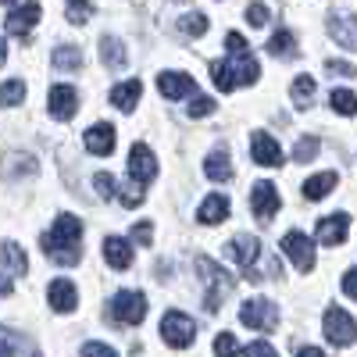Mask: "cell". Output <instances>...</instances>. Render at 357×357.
<instances>
[{
	"mask_svg": "<svg viewBox=\"0 0 357 357\" xmlns=\"http://www.w3.org/2000/svg\"><path fill=\"white\" fill-rule=\"evenodd\" d=\"M79 240H82V222H79L75 215H57L54 229L43 232L40 247H43V254H47L54 264L72 268V264H79V257H82Z\"/></svg>",
	"mask_w": 357,
	"mask_h": 357,
	"instance_id": "1",
	"label": "cell"
},
{
	"mask_svg": "<svg viewBox=\"0 0 357 357\" xmlns=\"http://www.w3.org/2000/svg\"><path fill=\"white\" fill-rule=\"evenodd\" d=\"M197 272H200V279H204V286H207V293H204V311H211V314H218L222 311V304L229 301V293L236 289V275L232 272H225V268L218 264V261H211V257H197Z\"/></svg>",
	"mask_w": 357,
	"mask_h": 357,
	"instance_id": "2",
	"label": "cell"
},
{
	"mask_svg": "<svg viewBox=\"0 0 357 357\" xmlns=\"http://www.w3.org/2000/svg\"><path fill=\"white\" fill-rule=\"evenodd\" d=\"M225 47H229V68H232V79H236V86H250V82H257V61H254V54H250V43L240 36V33H229L225 36Z\"/></svg>",
	"mask_w": 357,
	"mask_h": 357,
	"instance_id": "3",
	"label": "cell"
},
{
	"mask_svg": "<svg viewBox=\"0 0 357 357\" xmlns=\"http://www.w3.org/2000/svg\"><path fill=\"white\" fill-rule=\"evenodd\" d=\"M107 314H111V321H118V325H139V321L146 318V296H143L139 289H122V293L111 301Z\"/></svg>",
	"mask_w": 357,
	"mask_h": 357,
	"instance_id": "4",
	"label": "cell"
},
{
	"mask_svg": "<svg viewBox=\"0 0 357 357\" xmlns=\"http://www.w3.org/2000/svg\"><path fill=\"white\" fill-rule=\"evenodd\" d=\"M193 336H197V325H193V318H190L186 311H168V314L161 318V340H165L168 347L186 350V347L193 343Z\"/></svg>",
	"mask_w": 357,
	"mask_h": 357,
	"instance_id": "5",
	"label": "cell"
},
{
	"mask_svg": "<svg viewBox=\"0 0 357 357\" xmlns=\"http://www.w3.org/2000/svg\"><path fill=\"white\" fill-rule=\"evenodd\" d=\"M240 321L247 325V329L254 333H275V325H279V311L272 301H264V296H254V301H247L240 307Z\"/></svg>",
	"mask_w": 357,
	"mask_h": 357,
	"instance_id": "6",
	"label": "cell"
},
{
	"mask_svg": "<svg viewBox=\"0 0 357 357\" xmlns=\"http://www.w3.org/2000/svg\"><path fill=\"white\" fill-rule=\"evenodd\" d=\"M321 329H325V336H329V343H336V347H350V343L357 340V321H354L343 307H336V304L325 311Z\"/></svg>",
	"mask_w": 357,
	"mask_h": 357,
	"instance_id": "7",
	"label": "cell"
},
{
	"mask_svg": "<svg viewBox=\"0 0 357 357\" xmlns=\"http://www.w3.org/2000/svg\"><path fill=\"white\" fill-rule=\"evenodd\" d=\"M282 254L301 268V272H311L314 268V243L307 240L304 232H286L282 236Z\"/></svg>",
	"mask_w": 357,
	"mask_h": 357,
	"instance_id": "8",
	"label": "cell"
},
{
	"mask_svg": "<svg viewBox=\"0 0 357 357\" xmlns=\"http://www.w3.org/2000/svg\"><path fill=\"white\" fill-rule=\"evenodd\" d=\"M225 254H229L236 264H240V268H247L250 279H257L254 264H257V257H261V243L254 240V236H232L229 247H225Z\"/></svg>",
	"mask_w": 357,
	"mask_h": 357,
	"instance_id": "9",
	"label": "cell"
},
{
	"mask_svg": "<svg viewBox=\"0 0 357 357\" xmlns=\"http://www.w3.org/2000/svg\"><path fill=\"white\" fill-rule=\"evenodd\" d=\"M129 175L136 178L139 186H146L158 175V158H154V151L146 143H136L132 151H129Z\"/></svg>",
	"mask_w": 357,
	"mask_h": 357,
	"instance_id": "10",
	"label": "cell"
},
{
	"mask_svg": "<svg viewBox=\"0 0 357 357\" xmlns=\"http://www.w3.org/2000/svg\"><path fill=\"white\" fill-rule=\"evenodd\" d=\"M50 114L57 118V122H72L75 111H79V93H75V86H65V82H57L50 89Z\"/></svg>",
	"mask_w": 357,
	"mask_h": 357,
	"instance_id": "11",
	"label": "cell"
},
{
	"mask_svg": "<svg viewBox=\"0 0 357 357\" xmlns=\"http://www.w3.org/2000/svg\"><path fill=\"white\" fill-rule=\"evenodd\" d=\"M158 89H161L168 100H186V97L197 93V82L186 72H161L158 75Z\"/></svg>",
	"mask_w": 357,
	"mask_h": 357,
	"instance_id": "12",
	"label": "cell"
},
{
	"mask_svg": "<svg viewBox=\"0 0 357 357\" xmlns=\"http://www.w3.org/2000/svg\"><path fill=\"white\" fill-rule=\"evenodd\" d=\"M250 204H254L257 222L268 225V222L275 218V211H279V193H275V186H272V183H257L254 193H250Z\"/></svg>",
	"mask_w": 357,
	"mask_h": 357,
	"instance_id": "13",
	"label": "cell"
},
{
	"mask_svg": "<svg viewBox=\"0 0 357 357\" xmlns=\"http://www.w3.org/2000/svg\"><path fill=\"white\" fill-rule=\"evenodd\" d=\"M329 36H333L340 47L357 50V15H347V11L329 15Z\"/></svg>",
	"mask_w": 357,
	"mask_h": 357,
	"instance_id": "14",
	"label": "cell"
},
{
	"mask_svg": "<svg viewBox=\"0 0 357 357\" xmlns=\"http://www.w3.org/2000/svg\"><path fill=\"white\" fill-rule=\"evenodd\" d=\"M0 357H40V347L25 333L0 329Z\"/></svg>",
	"mask_w": 357,
	"mask_h": 357,
	"instance_id": "15",
	"label": "cell"
},
{
	"mask_svg": "<svg viewBox=\"0 0 357 357\" xmlns=\"http://www.w3.org/2000/svg\"><path fill=\"white\" fill-rule=\"evenodd\" d=\"M36 22H40V0H25L18 11H11V15L4 18V29H8L11 36H25Z\"/></svg>",
	"mask_w": 357,
	"mask_h": 357,
	"instance_id": "16",
	"label": "cell"
},
{
	"mask_svg": "<svg viewBox=\"0 0 357 357\" xmlns=\"http://www.w3.org/2000/svg\"><path fill=\"white\" fill-rule=\"evenodd\" d=\"M47 296H50V307H54L57 314H72V311L79 307V289H75L68 279H54L50 289H47Z\"/></svg>",
	"mask_w": 357,
	"mask_h": 357,
	"instance_id": "17",
	"label": "cell"
},
{
	"mask_svg": "<svg viewBox=\"0 0 357 357\" xmlns=\"http://www.w3.org/2000/svg\"><path fill=\"white\" fill-rule=\"evenodd\" d=\"M347 229H350V215L336 211V215H329V218H321V222H318L314 236H318V243L340 247V243H343V236H347Z\"/></svg>",
	"mask_w": 357,
	"mask_h": 357,
	"instance_id": "18",
	"label": "cell"
},
{
	"mask_svg": "<svg viewBox=\"0 0 357 357\" xmlns=\"http://www.w3.org/2000/svg\"><path fill=\"white\" fill-rule=\"evenodd\" d=\"M250 151H254V161L264 165V168H279V165H282L279 143L268 136V132H254V136H250Z\"/></svg>",
	"mask_w": 357,
	"mask_h": 357,
	"instance_id": "19",
	"label": "cell"
},
{
	"mask_svg": "<svg viewBox=\"0 0 357 357\" xmlns=\"http://www.w3.org/2000/svg\"><path fill=\"white\" fill-rule=\"evenodd\" d=\"M86 151L97 154V158H107L114 151V126H107V122L89 126L86 129Z\"/></svg>",
	"mask_w": 357,
	"mask_h": 357,
	"instance_id": "20",
	"label": "cell"
},
{
	"mask_svg": "<svg viewBox=\"0 0 357 357\" xmlns=\"http://www.w3.org/2000/svg\"><path fill=\"white\" fill-rule=\"evenodd\" d=\"M104 257H107V264L114 268V272H126V268L132 264V243L122 240V236H107L104 240Z\"/></svg>",
	"mask_w": 357,
	"mask_h": 357,
	"instance_id": "21",
	"label": "cell"
},
{
	"mask_svg": "<svg viewBox=\"0 0 357 357\" xmlns=\"http://www.w3.org/2000/svg\"><path fill=\"white\" fill-rule=\"evenodd\" d=\"M139 93H143V82L139 79H129V82H122V86H114L111 89V104L118 107V111H132L136 107V100H139Z\"/></svg>",
	"mask_w": 357,
	"mask_h": 357,
	"instance_id": "22",
	"label": "cell"
},
{
	"mask_svg": "<svg viewBox=\"0 0 357 357\" xmlns=\"http://www.w3.org/2000/svg\"><path fill=\"white\" fill-rule=\"evenodd\" d=\"M204 225H222L225 218H229V200L225 197H218V193H211L204 204H200V215H197Z\"/></svg>",
	"mask_w": 357,
	"mask_h": 357,
	"instance_id": "23",
	"label": "cell"
},
{
	"mask_svg": "<svg viewBox=\"0 0 357 357\" xmlns=\"http://www.w3.org/2000/svg\"><path fill=\"white\" fill-rule=\"evenodd\" d=\"M204 172H207V178H211V183H229V178H232V161H229V154H225V151L207 154Z\"/></svg>",
	"mask_w": 357,
	"mask_h": 357,
	"instance_id": "24",
	"label": "cell"
},
{
	"mask_svg": "<svg viewBox=\"0 0 357 357\" xmlns=\"http://www.w3.org/2000/svg\"><path fill=\"white\" fill-rule=\"evenodd\" d=\"M54 68L57 72H79L82 68V50L75 43H65L54 50Z\"/></svg>",
	"mask_w": 357,
	"mask_h": 357,
	"instance_id": "25",
	"label": "cell"
},
{
	"mask_svg": "<svg viewBox=\"0 0 357 357\" xmlns=\"http://www.w3.org/2000/svg\"><path fill=\"white\" fill-rule=\"evenodd\" d=\"M336 186V172H321V175H311L307 183H304V197L307 200H321V197H329Z\"/></svg>",
	"mask_w": 357,
	"mask_h": 357,
	"instance_id": "26",
	"label": "cell"
},
{
	"mask_svg": "<svg viewBox=\"0 0 357 357\" xmlns=\"http://www.w3.org/2000/svg\"><path fill=\"white\" fill-rule=\"evenodd\" d=\"M100 57H104V65H107V68L118 72V68L126 65V47L118 43L114 36H104V40H100Z\"/></svg>",
	"mask_w": 357,
	"mask_h": 357,
	"instance_id": "27",
	"label": "cell"
},
{
	"mask_svg": "<svg viewBox=\"0 0 357 357\" xmlns=\"http://www.w3.org/2000/svg\"><path fill=\"white\" fill-rule=\"evenodd\" d=\"M329 104H333V111L336 114H357V93L354 89H333V97H329Z\"/></svg>",
	"mask_w": 357,
	"mask_h": 357,
	"instance_id": "28",
	"label": "cell"
},
{
	"mask_svg": "<svg viewBox=\"0 0 357 357\" xmlns=\"http://www.w3.org/2000/svg\"><path fill=\"white\" fill-rule=\"evenodd\" d=\"M0 254H4V261L11 264V275H25L29 272V257L22 254L18 243H4V247H0Z\"/></svg>",
	"mask_w": 357,
	"mask_h": 357,
	"instance_id": "29",
	"label": "cell"
},
{
	"mask_svg": "<svg viewBox=\"0 0 357 357\" xmlns=\"http://www.w3.org/2000/svg\"><path fill=\"white\" fill-rule=\"evenodd\" d=\"M207 68H211V79H215V86L222 89V93L236 89V79H232V68H229V61H211Z\"/></svg>",
	"mask_w": 357,
	"mask_h": 357,
	"instance_id": "30",
	"label": "cell"
},
{
	"mask_svg": "<svg viewBox=\"0 0 357 357\" xmlns=\"http://www.w3.org/2000/svg\"><path fill=\"white\" fill-rule=\"evenodd\" d=\"M22 100H25V82L22 79H11V82L0 86V104H4V107H15Z\"/></svg>",
	"mask_w": 357,
	"mask_h": 357,
	"instance_id": "31",
	"label": "cell"
},
{
	"mask_svg": "<svg viewBox=\"0 0 357 357\" xmlns=\"http://www.w3.org/2000/svg\"><path fill=\"white\" fill-rule=\"evenodd\" d=\"M207 15H186V18H178V33L183 36H204L207 33Z\"/></svg>",
	"mask_w": 357,
	"mask_h": 357,
	"instance_id": "32",
	"label": "cell"
},
{
	"mask_svg": "<svg viewBox=\"0 0 357 357\" xmlns=\"http://www.w3.org/2000/svg\"><path fill=\"white\" fill-rule=\"evenodd\" d=\"M311 97H314V79H311V75H301V79L293 82V100H296V107H307Z\"/></svg>",
	"mask_w": 357,
	"mask_h": 357,
	"instance_id": "33",
	"label": "cell"
},
{
	"mask_svg": "<svg viewBox=\"0 0 357 357\" xmlns=\"http://www.w3.org/2000/svg\"><path fill=\"white\" fill-rule=\"evenodd\" d=\"M289 50H293V33H289V29H279V33L268 40V54L282 57V54H289Z\"/></svg>",
	"mask_w": 357,
	"mask_h": 357,
	"instance_id": "34",
	"label": "cell"
},
{
	"mask_svg": "<svg viewBox=\"0 0 357 357\" xmlns=\"http://www.w3.org/2000/svg\"><path fill=\"white\" fill-rule=\"evenodd\" d=\"M89 11H93V0H68V22L72 25H82L89 18Z\"/></svg>",
	"mask_w": 357,
	"mask_h": 357,
	"instance_id": "35",
	"label": "cell"
},
{
	"mask_svg": "<svg viewBox=\"0 0 357 357\" xmlns=\"http://www.w3.org/2000/svg\"><path fill=\"white\" fill-rule=\"evenodd\" d=\"M143 197H146V190H143L139 183H129V186L118 190V200H122L126 207H139V204H143Z\"/></svg>",
	"mask_w": 357,
	"mask_h": 357,
	"instance_id": "36",
	"label": "cell"
},
{
	"mask_svg": "<svg viewBox=\"0 0 357 357\" xmlns=\"http://www.w3.org/2000/svg\"><path fill=\"white\" fill-rule=\"evenodd\" d=\"M240 354V343H236V336L232 333H218V340H215V357H236Z\"/></svg>",
	"mask_w": 357,
	"mask_h": 357,
	"instance_id": "37",
	"label": "cell"
},
{
	"mask_svg": "<svg viewBox=\"0 0 357 357\" xmlns=\"http://www.w3.org/2000/svg\"><path fill=\"white\" fill-rule=\"evenodd\" d=\"M93 186H97V193H100L104 200L118 197V183H114V175H107V172H97V175H93Z\"/></svg>",
	"mask_w": 357,
	"mask_h": 357,
	"instance_id": "38",
	"label": "cell"
},
{
	"mask_svg": "<svg viewBox=\"0 0 357 357\" xmlns=\"http://www.w3.org/2000/svg\"><path fill=\"white\" fill-rule=\"evenodd\" d=\"M314 154H318V139H311V136L293 146V158H296V161H311Z\"/></svg>",
	"mask_w": 357,
	"mask_h": 357,
	"instance_id": "39",
	"label": "cell"
},
{
	"mask_svg": "<svg viewBox=\"0 0 357 357\" xmlns=\"http://www.w3.org/2000/svg\"><path fill=\"white\" fill-rule=\"evenodd\" d=\"M268 18H272V11H268V8L261 4V0H254V4L247 8V22H250V25H257V29H261Z\"/></svg>",
	"mask_w": 357,
	"mask_h": 357,
	"instance_id": "40",
	"label": "cell"
},
{
	"mask_svg": "<svg viewBox=\"0 0 357 357\" xmlns=\"http://www.w3.org/2000/svg\"><path fill=\"white\" fill-rule=\"evenodd\" d=\"M132 240L143 243V247H151V240H154V225H151V222H136V225H132Z\"/></svg>",
	"mask_w": 357,
	"mask_h": 357,
	"instance_id": "41",
	"label": "cell"
},
{
	"mask_svg": "<svg viewBox=\"0 0 357 357\" xmlns=\"http://www.w3.org/2000/svg\"><path fill=\"white\" fill-rule=\"evenodd\" d=\"M211 111H215V100L211 97H197L190 104V118H204V114H211Z\"/></svg>",
	"mask_w": 357,
	"mask_h": 357,
	"instance_id": "42",
	"label": "cell"
},
{
	"mask_svg": "<svg viewBox=\"0 0 357 357\" xmlns=\"http://www.w3.org/2000/svg\"><path fill=\"white\" fill-rule=\"evenodd\" d=\"M82 357H118L107 343H86L82 347Z\"/></svg>",
	"mask_w": 357,
	"mask_h": 357,
	"instance_id": "43",
	"label": "cell"
},
{
	"mask_svg": "<svg viewBox=\"0 0 357 357\" xmlns=\"http://www.w3.org/2000/svg\"><path fill=\"white\" fill-rule=\"evenodd\" d=\"M243 354H247V357H279V354H275V347H268L264 340H257V343H250V347H247Z\"/></svg>",
	"mask_w": 357,
	"mask_h": 357,
	"instance_id": "44",
	"label": "cell"
},
{
	"mask_svg": "<svg viewBox=\"0 0 357 357\" xmlns=\"http://www.w3.org/2000/svg\"><path fill=\"white\" fill-rule=\"evenodd\" d=\"M343 293L350 296V301H357V268H350V272L343 275Z\"/></svg>",
	"mask_w": 357,
	"mask_h": 357,
	"instance_id": "45",
	"label": "cell"
},
{
	"mask_svg": "<svg viewBox=\"0 0 357 357\" xmlns=\"http://www.w3.org/2000/svg\"><path fill=\"white\" fill-rule=\"evenodd\" d=\"M325 68H329L333 75H357V68L347 65V61H325Z\"/></svg>",
	"mask_w": 357,
	"mask_h": 357,
	"instance_id": "46",
	"label": "cell"
},
{
	"mask_svg": "<svg viewBox=\"0 0 357 357\" xmlns=\"http://www.w3.org/2000/svg\"><path fill=\"white\" fill-rule=\"evenodd\" d=\"M296 357H325V354H321L318 347H304V350H301V354H296Z\"/></svg>",
	"mask_w": 357,
	"mask_h": 357,
	"instance_id": "47",
	"label": "cell"
},
{
	"mask_svg": "<svg viewBox=\"0 0 357 357\" xmlns=\"http://www.w3.org/2000/svg\"><path fill=\"white\" fill-rule=\"evenodd\" d=\"M8 293H11V279L0 275V296H8Z\"/></svg>",
	"mask_w": 357,
	"mask_h": 357,
	"instance_id": "48",
	"label": "cell"
},
{
	"mask_svg": "<svg viewBox=\"0 0 357 357\" xmlns=\"http://www.w3.org/2000/svg\"><path fill=\"white\" fill-rule=\"evenodd\" d=\"M8 61V47H4V40H0V65Z\"/></svg>",
	"mask_w": 357,
	"mask_h": 357,
	"instance_id": "49",
	"label": "cell"
},
{
	"mask_svg": "<svg viewBox=\"0 0 357 357\" xmlns=\"http://www.w3.org/2000/svg\"><path fill=\"white\" fill-rule=\"evenodd\" d=\"M4 4H15V0H4Z\"/></svg>",
	"mask_w": 357,
	"mask_h": 357,
	"instance_id": "50",
	"label": "cell"
}]
</instances>
